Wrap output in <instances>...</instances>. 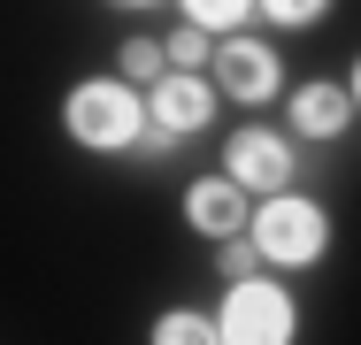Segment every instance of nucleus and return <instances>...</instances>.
I'll use <instances>...</instances> for the list:
<instances>
[{
  "instance_id": "ddd939ff",
  "label": "nucleus",
  "mask_w": 361,
  "mask_h": 345,
  "mask_svg": "<svg viewBox=\"0 0 361 345\" xmlns=\"http://www.w3.org/2000/svg\"><path fill=\"white\" fill-rule=\"evenodd\" d=\"M216 276H223V284H254V276H269V253L254 246V230L216 246Z\"/></svg>"
},
{
  "instance_id": "dca6fc26",
  "label": "nucleus",
  "mask_w": 361,
  "mask_h": 345,
  "mask_svg": "<svg viewBox=\"0 0 361 345\" xmlns=\"http://www.w3.org/2000/svg\"><path fill=\"white\" fill-rule=\"evenodd\" d=\"M116 8H154V0H116Z\"/></svg>"
},
{
  "instance_id": "6e6552de",
  "label": "nucleus",
  "mask_w": 361,
  "mask_h": 345,
  "mask_svg": "<svg viewBox=\"0 0 361 345\" xmlns=\"http://www.w3.org/2000/svg\"><path fill=\"white\" fill-rule=\"evenodd\" d=\"M354 84H331V77H307L300 92H292V138H307V146H331V138L354 131Z\"/></svg>"
},
{
  "instance_id": "20e7f679",
  "label": "nucleus",
  "mask_w": 361,
  "mask_h": 345,
  "mask_svg": "<svg viewBox=\"0 0 361 345\" xmlns=\"http://www.w3.org/2000/svg\"><path fill=\"white\" fill-rule=\"evenodd\" d=\"M216 77H192V69H169L154 92H146V115H154V131L139 138V153H169V146H185V138H200L216 123Z\"/></svg>"
},
{
  "instance_id": "4468645a",
  "label": "nucleus",
  "mask_w": 361,
  "mask_h": 345,
  "mask_svg": "<svg viewBox=\"0 0 361 345\" xmlns=\"http://www.w3.org/2000/svg\"><path fill=\"white\" fill-rule=\"evenodd\" d=\"M323 15H331V0H262V23H277V31H307Z\"/></svg>"
},
{
  "instance_id": "2eb2a0df",
  "label": "nucleus",
  "mask_w": 361,
  "mask_h": 345,
  "mask_svg": "<svg viewBox=\"0 0 361 345\" xmlns=\"http://www.w3.org/2000/svg\"><path fill=\"white\" fill-rule=\"evenodd\" d=\"M354 108H361V54H354Z\"/></svg>"
},
{
  "instance_id": "f03ea898",
  "label": "nucleus",
  "mask_w": 361,
  "mask_h": 345,
  "mask_svg": "<svg viewBox=\"0 0 361 345\" xmlns=\"http://www.w3.org/2000/svg\"><path fill=\"white\" fill-rule=\"evenodd\" d=\"M254 246L269 253V269H315L331 253V215L307 192H277L254 207Z\"/></svg>"
},
{
  "instance_id": "f257e3e1",
  "label": "nucleus",
  "mask_w": 361,
  "mask_h": 345,
  "mask_svg": "<svg viewBox=\"0 0 361 345\" xmlns=\"http://www.w3.org/2000/svg\"><path fill=\"white\" fill-rule=\"evenodd\" d=\"M62 123L85 153H139V138L154 131L146 92L123 84V77H77L70 100H62Z\"/></svg>"
},
{
  "instance_id": "9d476101",
  "label": "nucleus",
  "mask_w": 361,
  "mask_h": 345,
  "mask_svg": "<svg viewBox=\"0 0 361 345\" xmlns=\"http://www.w3.org/2000/svg\"><path fill=\"white\" fill-rule=\"evenodd\" d=\"M154 345H223V322L216 315H200V307H169V315H154Z\"/></svg>"
},
{
  "instance_id": "39448f33",
  "label": "nucleus",
  "mask_w": 361,
  "mask_h": 345,
  "mask_svg": "<svg viewBox=\"0 0 361 345\" xmlns=\"http://www.w3.org/2000/svg\"><path fill=\"white\" fill-rule=\"evenodd\" d=\"M223 177H238L246 192L277 200V192H292V177H300V138L277 131V123H246V131H231V146H223Z\"/></svg>"
},
{
  "instance_id": "423d86ee",
  "label": "nucleus",
  "mask_w": 361,
  "mask_h": 345,
  "mask_svg": "<svg viewBox=\"0 0 361 345\" xmlns=\"http://www.w3.org/2000/svg\"><path fill=\"white\" fill-rule=\"evenodd\" d=\"M208 77H216L223 100H238V108H269L277 84H285V62H277L269 39H246V31H238V39H223V46H216V69H208Z\"/></svg>"
},
{
  "instance_id": "7ed1b4c3",
  "label": "nucleus",
  "mask_w": 361,
  "mask_h": 345,
  "mask_svg": "<svg viewBox=\"0 0 361 345\" xmlns=\"http://www.w3.org/2000/svg\"><path fill=\"white\" fill-rule=\"evenodd\" d=\"M223 345H292L300 338V307H292L285 284H269V276H254V284H223Z\"/></svg>"
},
{
  "instance_id": "1a4fd4ad",
  "label": "nucleus",
  "mask_w": 361,
  "mask_h": 345,
  "mask_svg": "<svg viewBox=\"0 0 361 345\" xmlns=\"http://www.w3.org/2000/svg\"><path fill=\"white\" fill-rule=\"evenodd\" d=\"M116 77H123V84H139V92H154V84L169 77V46H161L154 31L123 39V54H116Z\"/></svg>"
},
{
  "instance_id": "0eeeda50",
  "label": "nucleus",
  "mask_w": 361,
  "mask_h": 345,
  "mask_svg": "<svg viewBox=\"0 0 361 345\" xmlns=\"http://www.w3.org/2000/svg\"><path fill=\"white\" fill-rule=\"evenodd\" d=\"M185 222H192V230H200V238H246V230H254V192H246V184H238V177H200V184H185Z\"/></svg>"
},
{
  "instance_id": "9b49d317",
  "label": "nucleus",
  "mask_w": 361,
  "mask_h": 345,
  "mask_svg": "<svg viewBox=\"0 0 361 345\" xmlns=\"http://www.w3.org/2000/svg\"><path fill=\"white\" fill-rule=\"evenodd\" d=\"M177 8H185V23H200L208 39H238L246 15H262V0H177Z\"/></svg>"
},
{
  "instance_id": "f8f14e48",
  "label": "nucleus",
  "mask_w": 361,
  "mask_h": 345,
  "mask_svg": "<svg viewBox=\"0 0 361 345\" xmlns=\"http://www.w3.org/2000/svg\"><path fill=\"white\" fill-rule=\"evenodd\" d=\"M161 46H169V69H192V77H200V69H216L223 39H208L200 23H177V31H161Z\"/></svg>"
}]
</instances>
